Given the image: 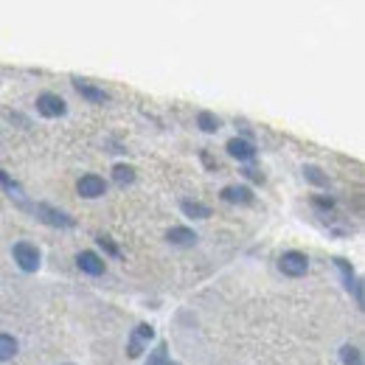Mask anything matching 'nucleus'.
I'll return each mask as SVG.
<instances>
[{
    "label": "nucleus",
    "mask_w": 365,
    "mask_h": 365,
    "mask_svg": "<svg viewBox=\"0 0 365 365\" xmlns=\"http://www.w3.org/2000/svg\"><path fill=\"white\" fill-rule=\"evenodd\" d=\"M278 270L287 278H301V275L309 273V256L301 253V250H287L278 259Z\"/></svg>",
    "instance_id": "nucleus-1"
},
{
    "label": "nucleus",
    "mask_w": 365,
    "mask_h": 365,
    "mask_svg": "<svg viewBox=\"0 0 365 365\" xmlns=\"http://www.w3.org/2000/svg\"><path fill=\"white\" fill-rule=\"evenodd\" d=\"M11 256H14V262H17V267H20L23 273H37V270H40V250H37V245H31V242H17V245L11 247Z\"/></svg>",
    "instance_id": "nucleus-2"
},
{
    "label": "nucleus",
    "mask_w": 365,
    "mask_h": 365,
    "mask_svg": "<svg viewBox=\"0 0 365 365\" xmlns=\"http://www.w3.org/2000/svg\"><path fill=\"white\" fill-rule=\"evenodd\" d=\"M31 211L37 214L40 222H46L51 228H73V217H68L65 211H59V208H53V205H48V202L31 205Z\"/></svg>",
    "instance_id": "nucleus-3"
},
{
    "label": "nucleus",
    "mask_w": 365,
    "mask_h": 365,
    "mask_svg": "<svg viewBox=\"0 0 365 365\" xmlns=\"http://www.w3.org/2000/svg\"><path fill=\"white\" fill-rule=\"evenodd\" d=\"M37 113L43 118H62L68 113V104L59 93H40L37 96Z\"/></svg>",
    "instance_id": "nucleus-4"
},
{
    "label": "nucleus",
    "mask_w": 365,
    "mask_h": 365,
    "mask_svg": "<svg viewBox=\"0 0 365 365\" xmlns=\"http://www.w3.org/2000/svg\"><path fill=\"white\" fill-rule=\"evenodd\" d=\"M76 191H79V197H85V200H98V197H104L107 194V180L101 178V175H82L79 180H76Z\"/></svg>",
    "instance_id": "nucleus-5"
},
{
    "label": "nucleus",
    "mask_w": 365,
    "mask_h": 365,
    "mask_svg": "<svg viewBox=\"0 0 365 365\" xmlns=\"http://www.w3.org/2000/svg\"><path fill=\"white\" fill-rule=\"evenodd\" d=\"M225 149H228L230 158H236L239 163H247V160L256 158V143L247 140V138H230L228 143H225Z\"/></svg>",
    "instance_id": "nucleus-6"
},
{
    "label": "nucleus",
    "mask_w": 365,
    "mask_h": 365,
    "mask_svg": "<svg viewBox=\"0 0 365 365\" xmlns=\"http://www.w3.org/2000/svg\"><path fill=\"white\" fill-rule=\"evenodd\" d=\"M220 197L230 205H253L256 202V194L250 185H225Z\"/></svg>",
    "instance_id": "nucleus-7"
},
{
    "label": "nucleus",
    "mask_w": 365,
    "mask_h": 365,
    "mask_svg": "<svg viewBox=\"0 0 365 365\" xmlns=\"http://www.w3.org/2000/svg\"><path fill=\"white\" fill-rule=\"evenodd\" d=\"M76 267L82 270V273L88 275H104V270H107V262L96 253V250H82L79 256H76Z\"/></svg>",
    "instance_id": "nucleus-8"
},
{
    "label": "nucleus",
    "mask_w": 365,
    "mask_h": 365,
    "mask_svg": "<svg viewBox=\"0 0 365 365\" xmlns=\"http://www.w3.org/2000/svg\"><path fill=\"white\" fill-rule=\"evenodd\" d=\"M73 88H76V93H79L88 104H107V101H110V93L104 91V88H96L88 79H73Z\"/></svg>",
    "instance_id": "nucleus-9"
},
{
    "label": "nucleus",
    "mask_w": 365,
    "mask_h": 365,
    "mask_svg": "<svg viewBox=\"0 0 365 365\" xmlns=\"http://www.w3.org/2000/svg\"><path fill=\"white\" fill-rule=\"evenodd\" d=\"M334 267L340 270V275H343V281H346V289L349 292H354V298H357V304L363 307V289H360V284H357V278H354V270H351V264L346 262V259H334Z\"/></svg>",
    "instance_id": "nucleus-10"
},
{
    "label": "nucleus",
    "mask_w": 365,
    "mask_h": 365,
    "mask_svg": "<svg viewBox=\"0 0 365 365\" xmlns=\"http://www.w3.org/2000/svg\"><path fill=\"white\" fill-rule=\"evenodd\" d=\"M166 239H169V245H175V247H194V245H197V233L191 228H182V225L169 230Z\"/></svg>",
    "instance_id": "nucleus-11"
},
{
    "label": "nucleus",
    "mask_w": 365,
    "mask_h": 365,
    "mask_svg": "<svg viewBox=\"0 0 365 365\" xmlns=\"http://www.w3.org/2000/svg\"><path fill=\"white\" fill-rule=\"evenodd\" d=\"M180 211L191 220H208L211 217V208L200 200H180Z\"/></svg>",
    "instance_id": "nucleus-12"
},
{
    "label": "nucleus",
    "mask_w": 365,
    "mask_h": 365,
    "mask_svg": "<svg viewBox=\"0 0 365 365\" xmlns=\"http://www.w3.org/2000/svg\"><path fill=\"white\" fill-rule=\"evenodd\" d=\"M197 127H200L202 133H220V130H222V118L214 115L211 110H200V113H197Z\"/></svg>",
    "instance_id": "nucleus-13"
},
{
    "label": "nucleus",
    "mask_w": 365,
    "mask_h": 365,
    "mask_svg": "<svg viewBox=\"0 0 365 365\" xmlns=\"http://www.w3.org/2000/svg\"><path fill=\"white\" fill-rule=\"evenodd\" d=\"M14 354H17V340H14L11 334L0 331V363L14 360Z\"/></svg>",
    "instance_id": "nucleus-14"
},
{
    "label": "nucleus",
    "mask_w": 365,
    "mask_h": 365,
    "mask_svg": "<svg viewBox=\"0 0 365 365\" xmlns=\"http://www.w3.org/2000/svg\"><path fill=\"white\" fill-rule=\"evenodd\" d=\"M113 180L118 182L121 188H124V185H133V182H135V169L127 166V163H118V166L113 169Z\"/></svg>",
    "instance_id": "nucleus-15"
},
{
    "label": "nucleus",
    "mask_w": 365,
    "mask_h": 365,
    "mask_svg": "<svg viewBox=\"0 0 365 365\" xmlns=\"http://www.w3.org/2000/svg\"><path fill=\"white\" fill-rule=\"evenodd\" d=\"M304 180L312 182L315 188H329V178L323 175V169H318V166H304Z\"/></svg>",
    "instance_id": "nucleus-16"
},
{
    "label": "nucleus",
    "mask_w": 365,
    "mask_h": 365,
    "mask_svg": "<svg viewBox=\"0 0 365 365\" xmlns=\"http://www.w3.org/2000/svg\"><path fill=\"white\" fill-rule=\"evenodd\" d=\"M96 242H98V247H101V250H104V253H107L110 259H118V256H121V247H118V245H115V242H113L110 236L98 233V236H96Z\"/></svg>",
    "instance_id": "nucleus-17"
},
{
    "label": "nucleus",
    "mask_w": 365,
    "mask_h": 365,
    "mask_svg": "<svg viewBox=\"0 0 365 365\" xmlns=\"http://www.w3.org/2000/svg\"><path fill=\"white\" fill-rule=\"evenodd\" d=\"M340 360H343V365H363V354L357 346H343Z\"/></svg>",
    "instance_id": "nucleus-18"
},
{
    "label": "nucleus",
    "mask_w": 365,
    "mask_h": 365,
    "mask_svg": "<svg viewBox=\"0 0 365 365\" xmlns=\"http://www.w3.org/2000/svg\"><path fill=\"white\" fill-rule=\"evenodd\" d=\"M166 363H169V351H166V343H160V346L149 354L146 365H166Z\"/></svg>",
    "instance_id": "nucleus-19"
},
{
    "label": "nucleus",
    "mask_w": 365,
    "mask_h": 365,
    "mask_svg": "<svg viewBox=\"0 0 365 365\" xmlns=\"http://www.w3.org/2000/svg\"><path fill=\"white\" fill-rule=\"evenodd\" d=\"M0 185L6 188V191H11V197H20L23 194V188H20V182L14 180V178H9L3 169H0Z\"/></svg>",
    "instance_id": "nucleus-20"
},
{
    "label": "nucleus",
    "mask_w": 365,
    "mask_h": 365,
    "mask_svg": "<svg viewBox=\"0 0 365 365\" xmlns=\"http://www.w3.org/2000/svg\"><path fill=\"white\" fill-rule=\"evenodd\" d=\"M309 202H312L318 211H331V208H334V200H331V197H323V194H312Z\"/></svg>",
    "instance_id": "nucleus-21"
},
{
    "label": "nucleus",
    "mask_w": 365,
    "mask_h": 365,
    "mask_svg": "<svg viewBox=\"0 0 365 365\" xmlns=\"http://www.w3.org/2000/svg\"><path fill=\"white\" fill-rule=\"evenodd\" d=\"M143 346H146V343H143L138 334H133V337H130V346H127V354H130V357H140V354H143Z\"/></svg>",
    "instance_id": "nucleus-22"
},
{
    "label": "nucleus",
    "mask_w": 365,
    "mask_h": 365,
    "mask_svg": "<svg viewBox=\"0 0 365 365\" xmlns=\"http://www.w3.org/2000/svg\"><path fill=\"white\" fill-rule=\"evenodd\" d=\"M133 334H138V337H140L143 343H149V340L155 337V329H152L149 323H140V326H138V329H135V331H133Z\"/></svg>",
    "instance_id": "nucleus-23"
},
{
    "label": "nucleus",
    "mask_w": 365,
    "mask_h": 365,
    "mask_svg": "<svg viewBox=\"0 0 365 365\" xmlns=\"http://www.w3.org/2000/svg\"><path fill=\"white\" fill-rule=\"evenodd\" d=\"M242 178H247V180H253V182H264V175H262L259 169H253V166H245V169H242Z\"/></svg>",
    "instance_id": "nucleus-24"
},
{
    "label": "nucleus",
    "mask_w": 365,
    "mask_h": 365,
    "mask_svg": "<svg viewBox=\"0 0 365 365\" xmlns=\"http://www.w3.org/2000/svg\"><path fill=\"white\" fill-rule=\"evenodd\" d=\"M166 365H178V363H166Z\"/></svg>",
    "instance_id": "nucleus-25"
},
{
    "label": "nucleus",
    "mask_w": 365,
    "mask_h": 365,
    "mask_svg": "<svg viewBox=\"0 0 365 365\" xmlns=\"http://www.w3.org/2000/svg\"><path fill=\"white\" fill-rule=\"evenodd\" d=\"M65 365H73V363H65Z\"/></svg>",
    "instance_id": "nucleus-26"
}]
</instances>
